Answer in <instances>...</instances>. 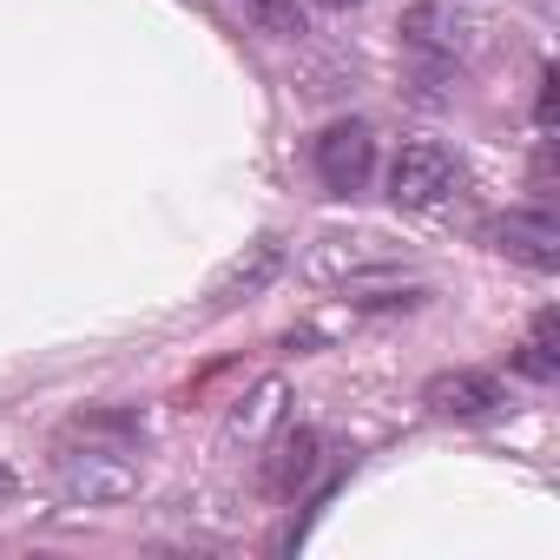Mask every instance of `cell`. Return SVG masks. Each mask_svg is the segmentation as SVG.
Listing matches in <instances>:
<instances>
[{
  "mask_svg": "<svg viewBox=\"0 0 560 560\" xmlns=\"http://www.w3.org/2000/svg\"><path fill=\"white\" fill-rule=\"evenodd\" d=\"M54 475L73 508H113L139 488V442H67Z\"/></svg>",
  "mask_w": 560,
  "mask_h": 560,
  "instance_id": "6da1fadb",
  "label": "cell"
},
{
  "mask_svg": "<svg viewBox=\"0 0 560 560\" xmlns=\"http://www.w3.org/2000/svg\"><path fill=\"white\" fill-rule=\"evenodd\" d=\"M455 159L435 145V139H416V145H402L396 152V165H389V198L402 205V211H442L448 205V191H455Z\"/></svg>",
  "mask_w": 560,
  "mask_h": 560,
  "instance_id": "7a4b0ae2",
  "label": "cell"
},
{
  "mask_svg": "<svg viewBox=\"0 0 560 560\" xmlns=\"http://www.w3.org/2000/svg\"><path fill=\"white\" fill-rule=\"evenodd\" d=\"M284 422H291V383H284V376H257V383L231 402V416H224V448H231V455H237V448L257 455Z\"/></svg>",
  "mask_w": 560,
  "mask_h": 560,
  "instance_id": "3957f363",
  "label": "cell"
},
{
  "mask_svg": "<svg viewBox=\"0 0 560 560\" xmlns=\"http://www.w3.org/2000/svg\"><path fill=\"white\" fill-rule=\"evenodd\" d=\"M317 178L330 185V191H363L370 185V172H376V132L363 126V119H337V126H324L317 132Z\"/></svg>",
  "mask_w": 560,
  "mask_h": 560,
  "instance_id": "277c9868",
  "label": "cell"
},
{
  "mask_svg": "<svg viewBox=\"0 0 560 560\" xmlns=\"http://www.w3.org/2000/svg\"><path fill=\"white\" fill-rule=\"evenodd\" d=\"M264 448H270L264 455V488L277 501H298V488H311L317 468H324V435L317 429H277Z\"/></svg>",
  "mask_w": 560,
  "mask_h": 560,
  "instance_id": "5b68a950",
  "label": "cell"
},
{
  "mask_svg": "<svg viewBox=\"0 0 560 560\" xmlns=\"http://www.w3.org/2000/svg\"><path fill=\"white\" fill-rule=\"evenodd\" d=\"M488 244L501 257L534 264V270H553L560 264V224H553V211H508V218L488 224Z\"/></svg>",
  "mask_w": 560,
  "mask_h": 560,
  "instance_id": "8992f818",
  "label": "cell"
},
{
  "mask_svg": "<svg viewBox=\"0 0 560 560\" xmlns=\"http://www.w3.org/2000/svg\"><path fill=\"white\" fill-rule=\"evenodd\" d=\"M462 34H468V27L448 14V0H422V8L402 14V40H409L416 60H429V73H448V67H455Z\"/></svg>",
  "mask_w": 560,
  "mask_h": 560,
  "instance_id": "52a82bcc",
  "label": "cell"
},
{
  "mask_svg": "<svg viewBox=\"0 0 560 560\" xmlns=\"http://www.w3.org/2000/svg\"><path fill=\"white\" fill-rule=\"evenodd\" d=\"M396 250L383 237H324L304 250V270L324 277V284H337V277H363V270H389Z\"/></svg>",
  "mask_w": 560,
  "mask_h": 560,
  "instance_id": "ba28073f",
  "label": "cell"
},
{
  "mask_svg": "<svg viewBox=\"0 0 560 560\" xmlns=\"http://www.w3.org/2000/svg\"><path fill=\"white\" fill-rule=\"evenodd\" d=\"M277 270H284V244H277V237H257L244 257H231L218 277H211V304H237V298H257L264 284H270V277Z\"/></svg>",
  "mask_w": 560,
  "mask_h": 560,
  "instance_id": "9c48e42d",
  "label": "cell"
},
{
  "mask_svg": "<svg viewBox=\"0 0 560 560\" xmlns=\"http://www.w3.org/2000/svg\"><path fill=\"white\" fill-rule=\"evenodd\" d=\"M501 402V383L494 376H481V370H442L429 389H422V409L429 416H481V409H494Z\"/></svg>",
  "mask_w": 560,
  "mask_h": 560,
  "instance_id": "30bf717a",
  "label": "cell"
},
{
  "mask_svg": "<svg viewBox=\"0 0 560 560\" xmlns=\"http://www.w3.org/2000/svg\"><path fill=\"white\" fill-rule=\"evenodd\" d=\"M521 376H534V383H553L560 376V317L553 311H540L534 317V330H527V343H521Z\"/></svg>",
  "mask_w": 560,
  "mask_h": 560,
  "instance_id": "8fae6325",
  "label": "cell"
},
{
  "mask_svg": "<svg viewBox=\"0 0 560 560\" xmlns=\"http://www.w3.org/2000/svg\"><path fill=\"white\" fill-rule=\"evenodd\" d=\"M67 442H139V416L132 409H93L67 422Z\"/></svg>",
  "mask_w": 560,
  "mask_h": 560,
  "instance_id": "7c38bea8",
  "label": "cell"
},
{
  "mask_svg": "<svg viewBox=\"0 0 560 560\" xmlns=\"http://www.w3.org/2000/svg\"><path fill=\"white\" fill-rule=\"evenodd\" d=\"M8 501H14V475H8V468H0V508H8Z\"/></svg>",
  "mask_w": 560,
  "mask_h": 560,
  "instance_id": "4fadbf2b",
  "label": "cell"
},
{
  "mask_svg": "<svg viewBox=\"0 0 560 560\" xmlns=\"http://www.w3.org/2000/svg\"><path fill=\"white\" fill-rule=\"evenodd\" d=\"M324 8H357V0H324Z\"/></svg>",
  "mask_w": 560,
  "mask_h": 560,
  "instance_id": "5bb4252c",
  "label": "cell"
}]
</instances>
